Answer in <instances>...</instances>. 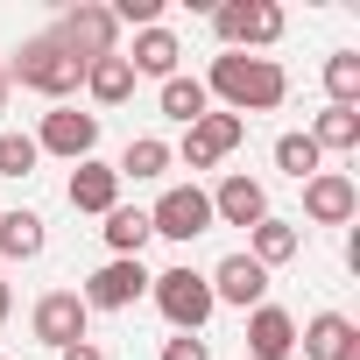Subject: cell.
Here are the masks:
<instances>
[{
	"label": "cell",
	"mask_w": 360,
	"mask_h": 360,
	"mask_svg": "<svg viewBox=\"0 0 360 360\" xmlns=\"http://www.w3.org/2000/svg\"><path fill=\"white\" fill-rule=\"evenodd\" d=\"M205 99H219V113H276L283 99H290V71L276 64V57H240V50H226V57H212V78H205Z\"/></svg>",
	"instance_id": "cell-1"
},
{
	"label": "cell",
	"mask_w": 360,
	"mask_h": 360,
	"mask_svg": "<svg viewBox=\"0 0 360 360\" xmlns=\"http://www.w3.org/2000/svg\"><path fill=\"white\" fill-rule=\"evenodd\" d=\"M15 85H29V92H43V99H71L78 85H85V64L57 43V36H29L22 50H15V71H8Z\"/></svg>",
	"instance_id": "cell-2"
},
{
	"label": "cell",
	"mask_w": 360,
	"mask_h": 360,
	"mask_svg": "<svg viewBox=\"0 0 360 360\" xmlns=\"http://www.w3.org/2000/svg\"><path fill=\"white\" fill-rule=\"evenodd\" d=\"M148 297H155V311L169 318V332H205V318L219 311V304H212V283H205L198 269H162V276H148Z\"/></svg>",
	"instance_id": "cell-3"
},
{
	"label": "cell",
	"mask_w": 360,
	"mask_h": 360,
	"mask_svg": "<svg viewBox=\"0 0 360 360\" xmlns=\"http://www.w3.org/2000/svg\"><path fill=\"white\" fill-rule=\"evenodd\" d=\"M148 233H162V240H176V248H191L198 233H212V198H205L198 184H169V191L148 205Z\"/></svg>",
	"instance_id": "cell-4"
},
{
	"label": "cell",
	"mask_w": 360,
	"mask_h": 360,
	"mask_svg": "<svg viewBox=\"0 0 360 360\" xmlns=\"http://www.w3.org/2000/svg\"><path fill=\"white\" fill-rule=\"evenodd\" d=\"M212 29H219V43L226 50H269L276 36H283V8L276 0H226V8H212Z\"/></svg>",
	"instance_id": "cell-5"
},
{
	"label": "cell",
	"mask_w": 360,
	"mask_h": 360,
	"mask_svg": "<svg viewBox=\"0 0 360 360\" xmlns=\"http://www.w3.org/2000/svg\"><path fill=\"white\" fill-rule=\"evenodd\" d=\"M50 36H57V43H64L78 64H99V57H113V36H120V22L99 8V0H78V8H71V15H64Z\"/></svg>",
	"instance_id": "cell-6"
},
{
	"label": "cell",
	"mask_w": 360,
	"mask_h": 360,
	"mask_svg": "<svg viewBox=\"0 0 360 360\" xmlns=\"http://www.w3.org/2000/svg\"><path fill=\"white\" fill-rule=\"evenodd\" d=\"M240 141H248V120H240V113H219V106H212L205 120H191V127H184V148H169V155H184L191 169H212V162H226V155H233Z\"/></svg>",
	"instance_id": "cell-7"
},
{
	"label": "cell",
	"mask_w": 360,
	"mask_h": 360,
	"mask_svg": "<svg viewBox=\"0 0 360 360\" xmlns=\"http://www.w3.org/2000/svg\"><path fill=\"white\" fill-rule=\"evenodd\" d=\"M29 325H36V339H43L50 353H64V346H78V339H85L92 311H85V297H78V290H50V297H36Z\"/></svg>",
	"instance_id": "cell-8"
},
{
	"label": "cell",
	"mask_w": 360,
	"mask_h": 360,
	"mask_svg": "<svg viewBox=\"0 0 360 360\" xmlns=\"http://www.w3.org/2000/svg\"><path fill=\"white\" fill-rule=\"evenodd\" d=\"M36 148H43V155H64V162H85V155L99 148V113H78V106H57V113H43V127H36Z\"/></svg>",
	"instance_id": "cell-9"
},
{
	"label": "cell",
	"mask_w": 360,
	"mask_h": 360,
	"mask_svg": "<svg viewBox=\"0 0 360 360\" xmlns=\"http://www.w3.org/2000/svg\"><path fill=\"white\" fill-rule=\"evenodd\" d=\"M353 212H360V184L346 169H318L311 184H304V219H318V226H353Z\"/></svg>",
	"instance_id": "cell-10"
},
{
	"label": "cell",
	"mask_w": 360,
	"mask_h": 360,
	"mask_svg": "<svg viewBox=\"0 0 360 360\" xmlns=\"http://www.w3.org/2000/svg\"><path fill=\"white\" fill-rule=\"evenodd\" d=\"M205 198H212V226H248V233H255V226L269 219V191L255 184L248 169L219 176V191H205Z\"/></svg>",
	"instance_id": "cell-11"
},
{
	"label": "cell",
	"mask_w": 360,
	"mask_h": 360,
	"mask_svg": "<svg viewBox=\"0 0 360 360\" xmlns=\"http://www.w3.org/2000/svg\"><path fill=\"white\" fill-rule=\"evenodd\" d=\"M212 304H233V311H255V304H269V269L255 262V255H226L212 276Z\"/></svg>",
	"instance_id": "cell-12"
},
{
	"label": "cell",
	"mask_w": 360,
	"mask_h": 360,
	"mask_svg": "<svg viewBox=\"0 0 360 360\" xmlns=\"http://www.w3.org/2000/svg\"><path fill=\"white\" fill-rule=\"evenodd\" d=\"M78 297H85V311H127V304L148 297V269L141 262H106V269H92V283Z\"/></svg>",
	"instance_id": "cell-13"
},
{
	"label": "cell",
	"mask_w": 360,
	"mask_h": 360,
	"mask_svg": "<svg viewBox=\"0 0 360 360\" xmlns=\"http://www.w3.org/2000/svg\"><path fill=\"white\" fill-rule=\"evenodd\" d=\"M297 346L304 360H360V325L339 311H318L311 325H297Z\"/></svg>",
	"instance_id": "cell-14"
},
{
	"label": "cell",
	"mask_w": 360,
	"mask_h": 360,
	"mask_svg": "<svg viewBox=\"0 0 360 360\" xmlns=\"http://www.w3.org/2000/svg\"><path fill=\"white\" fill-rule=\"evenodd\" d=\"M64 198H71V212H113L120 205V176H113V162H99V155H85V162H71V184H64Z\"/></svg>",
	"instance_id": "cell-15"
},
{
	"label": "cell",
	"mask_w": 360,
	"mask_h": 360,
	"mask_svg": "<svg viewBox=\"0 0 360 360\" xmlns=\"http://www.w3.org/2000/svg\"><path fill=\"white\" fill-rule=\"evenodd\" d=\"M297 353V318L283 304H255L248 311V360H290Z\"/></svg>",
	"instance_id": "cell-16"
},
{
	"label": "cell",
	"mask_w": 360,
	"mask_h": 360,
	"mask_svg": "<svg viewBox=\"0 0 360 360\" xmlns=\"http://www.w3.org/2000/svg\"><path fill=\"white\" fill-rule=\"evenodd\" d=\"M99 233H106V248H113V262H141V248L155 240V233H148V205H113Z\"/></svg>",
	"instance_id": "cell-17"
},
{
	"label": "cell",
	"mask_w": 360,
	"mask_h": 360,
	"mask_svg": "<svg viewBox=\"0 0 360 360\" xmlns=\"http://www.w3.org/2000/svg\"><path fill=\"white\" fill-rule=\"evenodd\" d=\"M169 162H176V155H169V141H162V134H134V141L120 148L113 176H120V184H127V176H134V184H155V176H162Z\"/></svg>",
	"instance_id": "cell-18"
},
{
	"label": "cell",
	"mask_w": 360,
	"mask_h": 360,
	"mask_svg": "<svg viewBox=\"0 0 360 360\" xmlns=\"http://www.w3.org/2000/svg\"><path fill=\"white\" fill-rule=\"evenodd\" d=\"M176 57H184V43H176L169 29H141L127 71H134V78H176Z\"/></svg>",
	"instance_id": "cell-19"
},
{
	"label": "cell",
	"mask_w": 360,
	"mask_h": 360,
	"mask_svg": "<svg viewBox=\"0 0 360 360\" xmlns=\"http://www.w3.org/2000/svg\"><path fill=\"white\" fill-rule=\"evenodd\" d=\"M43 212H0V269L8 262H36L43 255Z\"/></svg>",
	"instance_id": "cell-20"
},
{
	"label": "cell",
	"mask_w": 360,
	"mask_h": 360,
	"mask_svg": "<svg viewBox=\"0 0 360 360\" xmlns=\"http://www.w3.org/2000/svg\"><path fill=\"white\" fill-rule=\"evenodd\" d=\"M297 248H304V233H297L290 219H276V212H269V219H262V226L248 233V255H255L262 269H283V262H290Z\"/></svg>",
	"instance_id": "cell-21"
},
{
	"label": "cell",
	"mask_w": 360,
	"mask_h": 360,
	"mask_svg": "<svg viewBox=\"0 0 360 360\" xmlns=\"http://www.w3.org/2000/svg\"><path fill=\"white\" fill-rule=\"evenodd\" d=\"M85 92H92L99 106H120V99H134V71H127V57L113 50V57L85 64Z\"/></svg>",
	"instance_id": "cell-22"
},
{
	"label": "cell",
	"mask_w": 360,
	"mask_h": 360,
	"mask_svg": "<svg viewBox=\"0 0 360 360\" xmlns=\"http://www.w3.org/2000/svg\"><path fill=\"white\" fill-rule=\"evenodd\" d=\"M311 141H318V155H325V148H332V155L360 148V106H325V113L311 120Z\"/></svg>",
	"instance_id": "cell-23"
},
{
	"label": "cell",
	"mask_w": 360,
	"mask_h": 360,
	"mask_svg": "<svg viewBox=\"0 0 360 360\" xmlns=\"http://www.w3.org/2000/svg\"><path fill=\"white\" fill-rule=\"evenodd\" d=\"M162 113H169V120H184V127H191V120H205V113H212L205 78H162Z\"/></svg>",
	"instance_id": "cell-24"
},
{
	"label": "cell",
	"mask_w": 360,
	"mask_h": 360,
	"mask_svg": "<svg viewBox=\"0 0 360 360\" xmlns=\"http://www.w3.org/2000/svg\"><path fill=\"white\" fill-rule=\"evenodd\" d=\"M276 169H283V176H297V184H311V176L325 169V155H318V141H311V134H283V141H276Z\"/></svg>",
	"instance_id": "cell-25"
},
{
	"label": "cell",
	"mask_w": 360,
	"mask_h": 360,
	"mask_svg": "<svg viewBox=\"0 0 360 360\" xmlns=\"http://www.w3.org/2000/svg\"><path fill=\"white\" fill-rule=\"evenodd\" d=\"M325 92H332V106H360V57L353 50L325 57Z\"/></svg>",
	"instance_id": "cell-26"
},
{
	"label": "cell",
	"mask_w": 360,
	"mask_h": 360,
	"mask_svg": "<svg viewBox=\"0 0 360 360\" xmlns=\"http://www.w3.org/2000/svg\"><path fill=\"white\" fill-rule=\"evenodd\" d=\"M36 134H0V176H29L36 169Z\"/></svg>",
	"instance_id": "cell-27"
},
{
	"label": "cell",
	"mask_w": 360,
	"mask_h": 360,
	"mask_svg": "<svg viewBox=\"0 0 360 360\" xmlns=\"http://www.w3.org/2000/svg\"><path fill=\"white\" fill-rule=\"evenodd\" d=\"M106 15L113 22H134V36H141V29H162V0H113Z\"/></svg>",
	"instance_id": "cell-28"
},
{
	"label": "cell",
	"mask_w": 360,
	"mask_h": 360,
	"mask_svg": "<svg viewBox=\"0 0 360 360\" xmlns=\"http://www.w3.org/2000/svg\"><path fill=\"white\" fill-rule=\"evenodd\" d=\"M162 360H212V346L198 332H176V339H162Z\"/></svg>",
	"instance_id": "cell-29"
},
{
	"label": "cell",
	"mask_w": 360,
	"mask_h": 360,
	"mask_svg": "<svg viewBox=\"0 0 360 360\" xmlns=\"http://www.w3.org/2000/svg\"><path fill=\"white\" fill-rule=\"evenodd\" d=\"M57 360H106V353H99V346H92V339H78V346H64V353H57Z\"/></svg>",
	"instance_id": "cell-30"
},
{
	"label": "cell",
	"mask_w": 360,
	"mask_h": 360,
	"mask_svg": "<svg viewBox=\"0 0 360 360\" xmlns=\"http://www.w3.org/2000/svg\"><path fill=\"white\" fill-rule=\"evenodd\" d=\"M8 311H15V297H8V283H0V325H8Z\"/></svg>",
	"instance_id": "cell-31"
},
{
	"label": "cell",
	"mask_w": 360,
	"mask_h": 360,
	"mask_svg": "<svg viewBox=\"0 0 360 360\" xmlns=\"http://www.w3.org/2000/svg\"><path fill=\"white\" fill-rule=\"evenodd\" d=\"M0 113H8V71H0Z\"/></svg>",
	"instance_id": "cell-32"
}]
</instances>
